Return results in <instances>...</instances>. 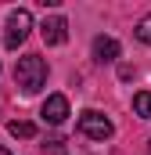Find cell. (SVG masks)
<instances>
[{
	"label": "cell",
	"instance_id": "6da1fadb",
	"mask_svg": "<svg viewBox=\"0 0 151 155\" xmlns=\"http://www.w3.org/2000/svg\"><path fill=\"white\" fill-rule=\"evenodd\" d=\"M14 83L22 87V94H36L40 87L47 83V61H43L40 54L18 58V65H14Z\"/></svg>",
	"mask_w": 151,
	"mask_h": 155
},
{
	"label": "cell",
	"instance_id": "7a4b0ae2",
	"mask_svg": "<svg viewBox=\"0 0 151 155\" xmlns=\"http://www.w3.org/2000/svg\"><path fill=\"white\" fill-rule=\"evenodd\" d=\"M79 134H83V137H90V141H108V137L115 134V126H112V119H108V116H101V112L86 108V112L79 116Z\"/></svg>",
	"mask_w": 151,
	"mask_h": 155
},
{
	"label": "cell",
	"instance_id": "3957f363",
	"mask_svg": "<svg viewBox=\"0 0 151 155\" xmlns=\"http://www.w3.org/2000/svg\"><path fill=\"white\" fill-rule=\"evenodd\" d=\"M29 29H33V15H29L25 7H14V11L7 15V33H4V43L14 51L18 43H25Z\"/></svg>",
	"mask_w": 151,
	"mask_h": 155
},
{
	"label": "cell",
	"instance_id": "277c9868",
	"mask_svg": "<svg viewBox=\"0 0 151 155\" xmlns=\"http://www.w3.org/2000/svg\"><path fill=\"white\" fill-rule=\"evenodd\" d=\"M40 33H43V43H47V47H61V43L69 40V22H65L61 15H50V18H43Z\"/></svg>",
	"mask_w": 151,
	"mask_h": 155
},
{
	"label": "cell",
	"instance_id": "5b68a950",
	"mask_svg": "<svg viewBox=\"0 0 151 155\" xmlns=\"http://www.w3.org/2000/svg\"><path fill=\"white\" fill-rule=\"evenodd\" d=\"M40 116H43V123H50V126H61V123L69 119V97H65V94H50V97L43 101Z\"/></svg>",
	"mask_w": 151,
	"mask_h": 155
},
{
	"label": "cell",
	"instance_id": "8992f818",
	"mask_svg": "<svg viewBox=\"0 0 151 155\" xmlns=\"http://www.w3.org/2000/svg\"><path fill=\"white\" fill-rule=\"evenodd\" d=\"M94 58H97V61H115V58H119V40L97 36L94 40Z\"/></svg>",
	"mask_w": 151,
	"mask_h": 155
},
{
	"label": "cell",
	"instance_id": "52a82bcc",
	"mask_svg": "<svg viewBox=\"0 0 151 155\" xmlns=\"http://www.w3.org/2000/svg\"><path fill=\"white\" fill-rule=\"evenodd\" d=\"M7 130H11V137H22V141L36 137V126H33V123H25V119H11V123H7Z\"/></svg>",
	"mask_w": 151,
	"mask_h": 155
},
{
	"label": "cell",
	"instance_id": "ba28073f",
	"mask_svg": "<svg viewBox=\"0 0 151 155\" xmlns=\"http://www.w3.org/2000/svg\"><path fill=\"white\" fill-rule=\"evenodd\" d=\"M133 108H137L140 119H151V90H140V94L133 97Z\"/></svg>",
	"mask_w": 151,
	"mask_h": 155
},
{
	"label": "cell",
	"instance_id": "9c48e42d",
	"mask_svg": "<svg viewBox=\"0 0 151 155\" xmlns=\"http://www.w3.org/2000/svg\"><path fill=\"white\" fill-rule=\"evenodd\" d=\"M43 152H47V155H69L65 137H47V141H43Z\"/></svg>",
	"mask_w": 151,
	"mask_h": 155
},
{
	"label": "cell",
	"instance_id": "30bf717a",
	"mask_svg": "<svg viewBox=\"0 0 151 155\" xmlns=\"http://www.w3.org/2000/svg\"><path fill=\"white\" fill-rule=\"evenodd\" d=\"M133 33H137L140 43H148V47H151V15H144V18L137 22V29H133Z\"/></svg>",
	"mask_w": 151,
	"mask_h": 155
},
{
	"label": "cell",
	"instance_id": "8fae6325",
	"mask_svg": "<svg viewBox=\"0 0 151 155\" xmlns=\"http://www.w3.org/2000/svg\"><path fill=\"white\" fill-rule=\"evenodd\" d=\"M0 155H11V152H7V148H0Z\"/></svg>",
	"mask_w": 151,
	"mask_h": 155
},
{
	"label": "cell",
	"instance_id": "7c38bea8",
	"mask_svg": "<svg viewBox=\"0 0 151 155\" xmlns=\"http://www.w3.org/2000/svg\"><path fill=\"white\" fill-rule=\"evenodd\" d=\"M148 155H151V141H148Z\"/></svg>",
	"mask_w": 151,
	"mask_h": 155
}]
</instances>
